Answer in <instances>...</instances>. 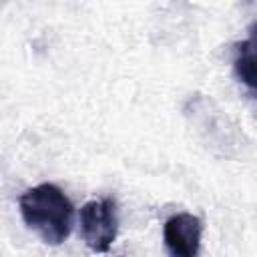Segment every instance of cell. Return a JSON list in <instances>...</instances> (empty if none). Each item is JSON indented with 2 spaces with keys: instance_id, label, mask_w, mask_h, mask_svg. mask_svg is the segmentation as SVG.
Here are the masks:
<instances>
[{
  "instance_id": "cell-1",
  "label": "cell",
  "mask_w": 257,
  "mask_h": 257,
  "mask_svg": "<svg viewBox=\"0 0 257 257\" xmlns=\"http://www.w3.org/2000/svg\"><path fill=\"white\" fill-rule=\"evenodd\" d=\"M24 223L48 245H60L72 229L74 207L70 199L52 183L36 185L18 199Z\"/></svg>"
},
{
  "instance_id": "cell-2",
  "label": "cell",
  "mask_w": 257,
  "mask_h": 257,
  "mask_svg": "<svg viewBox=\"0 0 257 257\" xmlns=\"http://www.w3.org/2000/svg\"><path fill=\"white\" fill-rule=\"evenodd\" d=\"M118 213L116 203L110 197L88 201L80 209V235L88 249L94 253H106L116 239Z\"/></svg>"
},
{
  "instance_id": "cell-3",
  "label": "cell",
  "mask_w": 257,
  "mask_h": 257,
  "mask_svg": "<svg viewBox=\"0 0 257 257\" xmlns=\"http://www.w3.org/2000/svg\"><path fill=\"white\" fill-rule=\"evenodd\" d=\"M203 223L191 213H177L165 221L163 241L169 257H197L201 249Z\"/></svg>"
},
{
  "instance_id": "cell-4",
  "label": "cell",
  "mask_w": 257,
  "mask_h": 257,
  "mask_svg": "<svg viewBox=\"0 0 257 257\" xmlns=\"http://www.w3.org/2000/svg\"><path fill=\"white\" fill-rule=\"evenodd\" d=\"M233 68L241 84L257 98V24L249 38L235 44Z\"/></svg>"
}]
</instances>
